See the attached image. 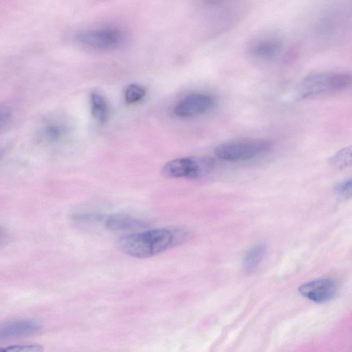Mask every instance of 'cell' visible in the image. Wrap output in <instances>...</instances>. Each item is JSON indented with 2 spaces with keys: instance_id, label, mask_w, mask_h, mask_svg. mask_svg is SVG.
<instances>
[{
  "instance_id": "cell-1",
  "label": "cell",
  "mask_w": 352,
  "mask_h": 352,
  "mask_svg": "<svg viewBox=\"0 0 352 352\" xmlns=\"http://www.w3.org/2000/svg\"><path fill=\"white\" fill-rule=\"evenodd\" d=\"M212 36L226 32L239 23L249 9L248 0H195Z\"/></svg>"
},
{
  "instance_id": "cell-2",
  "label": "cell",
  "mask_w": 352,
  "mask_h": 352,
  "mask_svg": "<svg viewBox=\"0 0 352 352\" xmlns=\"http://www.w3.org/2000/svg\"><path fill=\"white\" fill-rule=\"evenodd\" d=\"M176 240L173 231L158 228L123 236L118 244L121 250L129 256L146 258L173 246Z\"/></svg>"
},
{
  "instance_id": "cell-3",
  "label": "cell",
  "mask_w": 352,
  "mask_h": 352,
  "mask_svg": "<svg viewBox=\"0 0 352 352\" xmlns=\"http://www.w3.org/2000/svg\"><path fill=\"white\" fill-rule=\"evenodd\" d=\"M351 82V75L346 73H314L302 80L297 88L296 97L305 98L324 93L340 91L348 87Z\"/></svg>"
},
{
  "instance_id": "cell-4",
  "label": "cell",
  "mask_w": 352,
  "mask_h": 352,
  "mask_svg": "<svg viewBox=\"0 0 352 352\" xmlns=\"http://www.w3.org/2000/svg\"><path fill=\"white\" fill-rule=\"evenodd\" d=\"M272 142L263 139H245L218 145L215 155L224 161L241 162L259 156L270 149Z\"/></svg>"
},
{
  "instance_id": "cell-5",
  "label": "cell",
  "mask_w": 352,
  "mask_h": 352,
  "mask_svg": "<svg viewBox=\"0 0 352 352\" xmlns=\"http://www.w3.org/2000/svg\"><path fill=\"white\" fill-rule=\"evenodd\" d=\"M76 40L86 48L107 52L120 47L125 42L126 36L120 28L102 27L81 31L76 35Z\"/></svg>"
},
{
  "instance_id": "cell-6",
  "label": "cell",
  "mask_w": 352,
  "mask_h": 352,
  "mask_svg": "<svg viewBox=\"0 0 352 352\" xmlns=\"http://www.w3.org/2000/svg\"><path fill=\"white\" fill-rule=\"evenodd\" d=\"M212 161L206 157H189L172 160L162 167V174L166 178L196 179L208 174Z\"/></svg>"
},
{
  "instance_id": "cell-7",
  "label": "cell",
  "mask_w": 352,
  "mask_h": 352,
  "mask_svg": "<svg viewBox=\"0 0 352 352\" xmlns=\"http://www.w3.org/2000/svg\"><path fill=\"white\" fill-rule=\"evenodd\" d=\"M283 48L284 43L280 35L274 32H263L251 38L245 50L254 60L266 61L279 56Z\"/></svg>"
},
{
  "instance_id": "cell-8",
  "label": "cell",
  "mask_w": 352,
  "mask_h": 352,
  "mask_svg": "<svg viewBox=\"0 0 352 352\" xmlns=\"http://www.w3.org/2000/svg\"><path fill=\"white\" fill-rule=\"evenodd\" d=\"M213 105L214 99L211 96L196 93L181 100L175 107L174 113L179 118H192L205 113Z\"/></svg>"
},
{
  "instance_id": "cell-9",
  "label": "cell",
  "mask_w": 352,
  "mask_h": 352,
  "mask_svg": "<svg viewBox=\"0 0 352 352\" xmlns=\"http://www.w3.org/2000/svg\"><path fill=\"white\" fill-rule=\"evenodd\" d=\"M298 291L302 296L309 300L322 303L334 297L337 291V285L331 278H319L302 284Z\"/></svg>"
},
{
  "instance_id": "cell-10",
  "label": "cell",
  "mask_w": 352,
  "mask_h": 352,
  "mask_svg": "<svg viewBox=\"0 0 352 352\" xmlns=\"http://www.w3.org/2000/svg\"><path fill=\"white\" fill-rule=\"evenodd\" d=\"M67 133V126L61 120L45 118L38 124L36 140L44 146H53L60 142Z\"/></svg>"
},
{
  "instance_id": "cell-11",
  "label": "cell",
  "mask_w": 352,
  "mask_h": 352,
  "mask_svg": "<svg viewBox=\"0 0 352 352\" xmlns=\"http://www.w3.org/2000/svg\"><path fill=\"white\" fill-rule=\"evenodd\" d=\"M41 328V323L35 320L23 319L8 322L0 325V341L29 336L38 331Z\"/></svg>"
},
{
  "instance_id": "cell-12",
  "label": "cell",
  "mask_w": 352,
  "mask_h": 352,
  "mask_svg": "<svg viewBox=\"0 0 352 352\" xmlns=\"http://www.w3.org/2000/svg\"><path fill=\"white\" fill-rule=\"evenodd\" d=\"M101 223L107 228L114 230H137L143 228L146 225L142 220L120 214L104 215Z\"/></svg>"
},
{
  "instance_id": "cell-13",
  "label": "cell",
  "mask_w": 352,
  "mask_h": 352,
  "mask_svg": "<svg viewBox=\"0 0 352 352\" xmlns=\"http://www.w3.org/2000/svg\"><path fill=\"white\" fill-rule=\"evenodd\" d=\"M91 111L94 118L100 123L106 122L108 118V107L104 97L97 92L90 96Z\"/></svg>"
},
{
  "instance_id": "cell-14",
  "label": "cell",
  "mask_w": 352,
  "mask_h": 352,
  "mask_svg": "<svg viewBox=\"0 0 352 352\" xmlns=\"http://www.w3.org/2000/svg\"><path fill=\"white\" fill-rule=\"evenodd\" d=\"M266 253V247L258 244L250 249L243 258V267L246 270H253L262 262Z\"/></svg>"
},
{
  "instance_id": "cell-15",
  "label": "cell",
  "mask_w": 352,
  "mask_h": 352,
  "mask_svg": "<svg viewBox=\"0 0 352 352\" xmlns=\"http://www.w3.org/2000/svg\"><path fill=\"white\" fill-rule=\"evenodd\" d=\"M329 163L334 167L344 168L349 166L351 164V147H344L329 159Z\"/></svg>"
},
{
  "instance_id": "cell-16",
  "label": "cell",
  "mask_w": 352,
  "mask_h": 352,
  "mask_svg": "<svg viewBox=\"0 0 352 352\" xmlns=\"http://www.w3.org/2000/svg\"><path fill=\"white\" fill-rule=\"evenodd\" d=\"M146 94L145 89L136 84L129 85L124 93L125 100L128 103H134L141 100Z\"/></svg>"
},
{
  "instance_id": "cell-17",
  "label": "cell",
  "mask_w": 352,
  "mask_h": 352,
  "mask_svg": "<svg viewBox=\"0 0 352 352\" xmlns=\"http://www.w3.org/2000/svg\"><path fill=\"white\" fill-rule=\"evenodd\" d=\"M43 348L42 346L37 344L28 345H11L4 348H0V351H14V352H39L42 351Z\"/></svg>"
},
{
  "instance_id": "cell-18",
  "label": "cell",
  "mask_w": 352,
  "mask_h": 352,
  "mask_svg": "<svg viewBox=\"0 0 352 352\" xmlns=\"http://www.w3.org/2000/svg\"><path fill=\"white\" fill-rule=\"evenodd\" d=\"M334 192L340 197L347 198L351 195V179H345L338 183L334 187Z\"/></svg>"
},
{
  "instance_id": "cell-19",
  "label": "cell",
  "mask_w": 352,
  "mask_h": 352,
  "mask_svg": "<svg viewBox=\"0 0 352 352\" xmlns=\"http://www.w3.org/2000/svg\"><path fill=\"white\" fill-rule=\"evenodd\" d=\"M10 117V111L6 108H0V127L4 125Z\"/></svg>"
},
{
  "instance_id": "cell-20",
  "label": "cell",
  "mask_w": 352,
  "mask_h": 352,
  "mask_svg": "<svg viewBox=\"0 0 352 352\" xmlns=\"http://www.w3.org/2000/svg\"><path fill=\"white\" fill-rule=\"evenodd\" d=\"M0 157H1V154H0Z\"/></svg>"
}]
</instances>
